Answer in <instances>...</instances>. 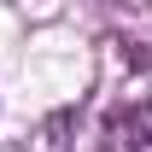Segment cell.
I'll return each instance as SVG.
<instances>
[{"instance_id":"cell-1","label":"cell","mask_w":152,"mask_h":152,"mask_svg":"<svg viewBox=\"0 0 152 152\" xmlns=\"http://www.w3.org/2000/svg\"><path fill=\"white\" fill-rule=\"evenodd\" d=\"M105 152H152V105H129L105 123Z\"/></svg>"}]
</instances>
